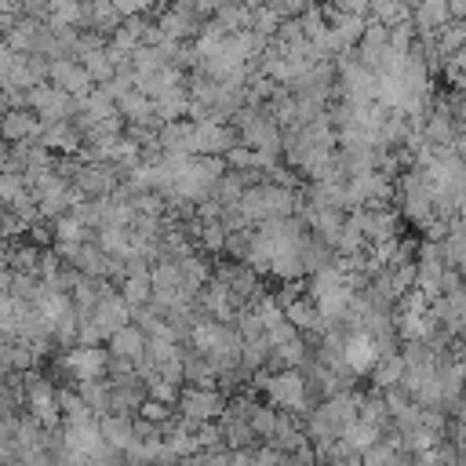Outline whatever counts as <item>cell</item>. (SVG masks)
<instances>
[{
	"label": "cell",
	"instance_id": "obj_20",
	"mask_svg": "<svg viewBox=\"0 0 466 466\" xmlns=\"http://www.w3.org/2000/svg\"><path fill=\"white\" fill-rule=\"evenodd\" d=\"M441 258L451 262V269H459V273L466 277V229H462L459 222H451L448 237H444V244H441Z\"/></svg>",
	"mask_w": 466,
	"mask_h": 466
},
{
	"label": "cell",
	"instance_id": "obj_5",
	"mask_svg": "<svg viewBox=\"0 0 466 466\" xmlns=\"http://www.w3.org/2000/svg\"><path fill=\"white\" fill-rule=\"evenodd\" d=\"M62 448L69 455H98L102 433H98V419H84V422H62Z\"/></svg>",
	"mask_w": 466,
	"mask_h": 466
},
{
	"label": "cell",
	"instance_id": "obj_35",
	"mask_svg": "<svg viewBox=\"0 0 466 466\" xmlns=\"http://www.w3.org/2000/svg\"><path fill=\"white\" fill-rule=\"evenodd\" d=\"M328 466H360V459L357 455H342V459H331Z\"/></svg>",
	"mask_w": 466,
	"mask_h": 466
},
{
	"label": "cell",
	"instance_id": "obj_4",
	"mask_svg": "<svg viewBox=\"0 0 466 466\" xmlns=\"http://www.w3.org/2000/svg\"><path fill=\"white\" fill-rule=\"evenodd\" d=\"M47 84H51L55 91L69 95V98H87V91L95 87L91 76H87V69H84L76 58H55V62L47 66Z\"/></svg>",
	"mask_w": 466,
	"mask_h": 466
},
{
	"label": "cell",
	"instance_id": "obj_33",
	"mask_svg": "<svg viewBox=\"0 0 466 466\" xmlns=\"http://www.w3.org/2000/svg\"><path fill=\"white\" fill-rule=\"evenodd\" d=\"M291 339H299V331H295L288 320H277V324L266 328V342H269V350H273V346H284V342H291Z\"/></svg>",
	"mask_w": 466,
	"mask_h": 466
},
{
	"label": "cell",
	"instance_id": "obj_30",
	"mask_svg": "<svg viewBox=\"0 0 466 466\" xmlns=\"http://www.w3.org/2000/svg\"><path fill=\"white\" fill-rule=\"evenodd\" d=\"M273 422H277V408H269V404H255V408L248 411V426H251V433L262 437V441H269Z\"/></svg>",
	"mask_w": 466,
	"mask_h": 466
},
{
	"label": "cell",
	"instance_id": "obj_15",
	"mask_svg": "<svg viewBox=\"0 0 466 466\" xmlns=\"http://www.w3.org/2000/svg\"><path fill=\"white\" fill-rule=\"evenodd\" d=\"M76 62L87 69L91 84H109V80L116 76V66H113V58L106 55V47H84V51L76 55Z\"/></svg>",
	"mask_w": 466,
	"mask_h": 466
},
{
	"label": "cell",
	"instance_id": "obj_13",
	"mask_svg": "<svg viewBox=\"0 0 466 466\" xmlns=\"http://www.w3.org/2000/svg\"><path fill=\"white\" fill-rule=\"evenodd\" d=\"M375 360H379L375 342H371L364 331H350V339H346V368H350L353 375H360V371H371Z\"/></svg>",
	"mask_w": 466,
	"mask_h": 466
},
{
	"label": "cell",
	"instance_id": "obj_3",
	"mask_svg": "<svg viewBox=\"0 0 466 466\" xmlns=\"http://www.w3.org/2000/svg\"><path fill=\"white\" fill-rule=\"evenodd\" d=\"M62 368L69 371L73 382H95L109 371V350H98V346H73L66 357H62Z\"/></svg>",
	"mask_w": 466,
	"mask_h": 466
},
{
	"label": "cell",
	"instance_id": "obj_24",
	"mask_svg": "<svg viewBox=\"0 0 466 466\" xmlns=\"http://www.w3.org/2000/svg\"><path fill=\"white\" fill-rule=\"evenodd\" d=\"M40 248H33V244H22V248H15V251H7V269L11 273H29V277H36V269H40Z\"/></svg>",
	"mask_w": 466,
	"mask_h": 466
},
{
	"label": "cell",
	"instance_id": "obj_16",
	"mask_svg": "<svg viewBox=\"0 0 466 466\" xmlns=\"http://www.w3.org/2000/svg\"><path fill=\"white\" fill-rule=\"evenodd\" d=\"M182 379H189V386L197 390H215V368L197 353V350H186L182 353Z\"/></svg>",
	"mask_w": 466,
	"mask_h": 466
},
{
	"label": "cell",
	"instance_id": "obj_7",
	"mask_svg": "<svg viewBox=\"0 0 466 466\" xmlns=\"http://www.w3.org/2000/svg\"><path fill=\"white\" fill-rule=\"evenodd\" d=\"M36 135H40V120L29 109H7L0 116V142L25 146V142H36Z\"/></svg>",
	"mask_w": 466,
	"mask_h": 466
},
{
	"label": "cell",
	"instance_id": "obj_19",
	"mask_svg": "<svg viewBox=\"0 0 466 466\" xmlns=\"http://www.w3.org/2000/svg\"><path fill=\"white\" fill-rule=\"evenodd\" d=\"M357 422L371 426L382 433V426L390 422V411H386V400L382 393H368V397H357Z\"/></svg>",
	"mask_w": 466,
	"mask_h": 466
},
{
	"label": "cell",
	"instance_id": "obj_10",
	"mask_svg": "<svg viewBox=\"0 0 466 466\" xmlns=\"http://www.w3.org/2000/svg\"><path fill=\"white\" fill-rule=\"evenodd\" d=\"M98 433H102L106 448L124 455L135 441V422H131V415H98Z\"/></svg>",
	"mask_w": 466,
	"mask_h": 466
},
{
	"label": "cell",
	"instance_id": "obj_8",
	"mask_svg": "<svg viewBox=\"0 0 466 466\" xmlns=\"http://www.w3.org/2000/svg\"><path fill=\"white\" fill-rule=\"evenodd\" d=\"M160 33H164V40H171V44H178V40H186V36H193V33H200L204 25H200V15L193 11V7H186V4H178V7H167L164 15H160Z\"/></svg>",
	"mask_w": 466,
	"mask_h": 466
},
{
	"label": "cell",
	"instance_id": "obj_9",
	"mask_svg": "<svg viewBox=\"0 0 466 466\" xmlns=\"http://www.w3.org/2000/svg\"><path fill=\"white\" fill-rule=\"evenodd\" d=\"M109 357L127 360V364H135V368H138V360L146 357V335H142V328L124 324L116 335H109Z\"/></svg>",
	"mask_w": 466,
	"mask_h": 466
},
{
	"label": "cell",
	"instance_id": "obj_6",
	"mask_svg": "<svg viewBox=\"0 0 466 466\" xmlns=\"http://www.w3.org/2000/svg\"><path fill=\"white\" fill-rule=\"evenodd\" d=\"M36 146H44L47 153L80 157V149H84V138H80V131H76L69 120H62V124H47V127H40V135H36Z\"/></svg>",
	"mask_w": 466,
	"mask_h": 466
},
{
	"label": "cell",
	"instance_id": "obj_36",
	"mask_svg": "<svg viewBox=\"0 0 466 466\" xmlns=\"http://www.w3.org/2000/svg\"><path fill=\"white\" fill-rule=\"evenodd\" d=\"M455 222L466 229V197H459V211H455Z\"/></svg>",
	"mask_w": 466,
	"mask_h": 466
},
{
	"label": "cell",
	"instance_id": "obj_32",
	"mask_svg": "<svg viewBox=\"0 0 466 466\" xmlns=\"http://www.w3.org/2000/svg\"><path fill=\"white\" fill-rule=\"evenodd\" d=\"M29 193V186H25V178L22 175H11V171H0V204H15L18 197H25Z\"/></svg>",
	"mask_w": 466,
	"mask_h": 466
},
{
	"label": "cell",
	"instance_id": "obj_11",
	"mask_svg": "<svg viewBox=\"0 0 466 466\" xmlns=\"http://www.w3.org/2000/svg\"><path fill=\"white\" fill-rule=\"evenodd\" d=\"M284 320H288L295 331H306V335H324V331H328V324H324V317H320V309H317L313 299H295V302L284 309Z\"/></svg>",
	"mask_w": 466,
	"mask_h": 466
},
{
	"label": "cell",
	"instance_id": "obj_14",
	"mask_svg": "<svg viewBox=\"0 0 466 466\" xmlns=\"http://www.w3.org/2000/svg\"><path fill=\"white\" fill-rule=\"evenodd\" d=\"M400 375H404V357L400 353H382L371 368V386L375 393H386L393 386H400Z\"/></svg>",
	"mask_w": 466,
	"mask_h": 466
},
{
	"label": "cell",
	"instance_id": "obj_26",
	"mask_svg": "<svg viewBox=\"0 0 466 466\" xmlns=\"http://www.w3.org/2000/svg\"><path fill=\"white\" fill-rule=\"evenodd\" d=\"M142 382H146V400H157V404H167V408L178 400V386L167 382V379H160L157 371L153 375H142Z\"/></svg>",
	"mask_w": 466,
	"mask_h": 466
},
{
	"label": "cell",
	"instance_id": "obj_18",
	"mask_svg": "<svg viewBox=\"0 0 466 466\" xmlns=\"http://www.w3.org/2000/svg\"><path fill=\"white\" fill-rule=\"evenodd\" d=\"M411 25L415 29H422L426 36H437L444 25H448V4H422V7H415L411 11Z\"/></svg>",
	"mask_w": 466,
	"mask_h": 466
},
{
	"label": "cell",
	"instance_id": "obj_25",
	"mask_svg": "<svg viewBox=\"0 0 466 466\" xmlns=\"http://www.w3.org/2000/svg\"><path fill=\"white\" fill-rule=\"evenodd\" d=\"M120 299H124L127 309H142L153 299V284L149 280H138V277H127V280H120Z\"/></svg>",
	"mask_w": 466,
	"mask_h": 466
},
{
	"label": "cell",
	"instance_id": "obj_29",
	"mask_svg": "<svg viewBox=\"0 0 466 466\" xmlns=\"http://www.w3.org/2000/svg\"><path fill=\"white\" fill-rule=\"evenodd\" d=\"M226 229H222V222H200L197 226V233H193V240L204 248V251H226Z\"/></svg>",
	"mask_w": 466,
	"mask_h": 466
},
{
	"label": "cell",
	"instance_id": "obj_22",
	"mask_svg": "<svg viewBox=\"0 0 466 466\" xmlns=\"http://www.w3.org/2000/svg\"><path fill=\"white\" fill-rule=\"evenodd\" d=\"M339 441L346 444V451H350V455H357V459H360L375 441H382V433H379V430H371V426H364V422H353Z\"/></svg>",
	"mask_w": 466,
	"mask_h": 466
},
{
	"label": "cell",
	"instance_id": "obj_34",
	"mask_svg": "<svg viewBox=\"0 0 466 466\" xmlns=\"http://www.w3.org/2000/svg\"><path fill=\"white\" fill-rule=\"evenodd\" d=\"M102 342V331L91 324V320H80V328H76V346H98Z\"/></svg>",
	"mask_w": 466,
	"mask_h": 466
},
{
	"label": "cell",
	"instance_id": "obj_1",
	"mask_svg": "<svg viewBox=\"0 0 466 466\" xmlns=\"http://www.w3.org/2000/svg\"><path fill=\"white\" fill-rule=\"evenodd\" d=\"M266 397H269V408H284L288 415L291 411H309V393H306V375L302 371H273L266 375L262 382Z\"/></svg>",
	"mask_w": 466,
	"mask_h": 466
},
{
	"label": "cell",
	"instance_id": "obj_17",
	"mask_svg": "<svg viewBox=\"0 0 466 466\" xmlns=\"http://www.w3.org/2000/svg\"><path fill=\"white\" fill-rule=\"evenodd\" d=\"M76 397L87 404V411L98 419V415H109V379H95V382H76L73 386Z\"/></svg>",
	"mask_w": 466,
	"mask_h": 466
},
{
	"label": "cell",
	"instance_id": "obj_28",
	"mask_svg": "<svg viewBox=\"0 0 466 466\" xmlns=\"http://www.w3.org/2000/svg\"><path fill=\"white\" fill-rule=\"evenodd\" d=\"M51 233H55V244H84L87 240V229L73 218V215H62L51 222Z\"/></svg>",
	"mask_w": 466,
	"mask_h": 466
},
{
	"label": "cell",
	"instance_id": "obj_27",
	"mask_svg": "<svg viewBox=\"0 0 466 466\" xmlns=\"http://www.w3.org/2000/svg\"><path fill=\"white\" fill-rule=\"evenodd\" d=\"M368 15H371V22H382L386 29H393V25H400V22H408L411 18V11L404 7V4H368Z\"/></svg>",
	"mask_w": 466,
	"mask_h": 466
},
{
	"label": "cell",
	"instance_id": "obj_2",
	"mask_svg": "<svg viewBox=\"0 0 466 466\" xmlns=\"http://www.w3.org/2000/svg\"><path fill=\"white\" fill-rule=\"evenodd\" d=\"M178 415L189 422V426H200V422H218L222 411H226V400L218 390H197V386H186L178 390Z\"/></svg>",
	"mask_w": 466,
	"mask_h": 466
},
{
	"label": "cell",
	"instance_id": "obj_12",
	"mask_svg": "<svg viewBox=\"0 0 466 466\" xmlns=\"http://www.w3.org/2000/svg\"><path fill=\"white\" fill-rule=\"evenodd\" d=\"M218 430H222V448H226V451H248V448H255V441H258V437L251 433L248 419H240V415H233V411H222Z\"/></svg>",
	"mask_w": 466,
	"mask_h": 466
},
{
	"label": "cell",
	"instance_id": "obj_23",
	"mask_svg": "<svg viewBox=\"0 0 466 466\" xmlns=\"http://www.w3.org/2000/svg\"><path fill=\"white\" fill-rule=\"evenodd\" d=\"M269 273H277L284 284H291V280H302V277H306V266H302V251H280V255H273V262H269Z\"/></svg>",
	"mask_w": 466,
	"mask_h": 466
},
{
	"label": "cell",
	"instance_id": "obj_31",
	"mask_svg": "<svg viewBox=\"0 0 466 466\" xmlns=\"http://www.w3.org/2000/svg\"><path fill=\"white\" fill-rule=\"evenodd\" d=\"M171 419H175V408H167V404H157V400H142L138 404V422H149V426L164 430Z\"/></svg>",
	"mask_w": 466,
	"mask_h": 466
},
{
	"label": "cell",
	"instance_id": "obj_21",
	"mask_svg": "<svg viewBox=\"0 0 466 466\" xmlns=\"http://www.w3.org/2000/svg\"><path fill=\"white\" fill-rule=\"evenodd\" d=\"M80 113H87L91 120H109V116H120L116 113V102L109 98L106 87H91L87 98H80Z\"/></svg>",
	"mask_w": 466,
	"mask_h": 466
}]
</instances>
